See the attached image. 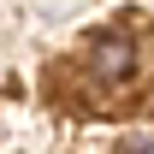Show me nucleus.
I'll return each instance as SVG.
<instances>
[{"instance_id": "f257e3e1", "label": "nucleus", "mask_w": 154, "mask_h": 154, "mask_svg": "<svg viewBox=\"0 0 154 154\" xmlns=\"http://www.w3.org/2000/svg\"><path fill=\"white\" fill-rule=\"evenodd\" d=\"M131 65H136V54H131L125 36H95V48H89V71H95V77L113 83V77H125Z\"/></svg>"}]
</instances>
